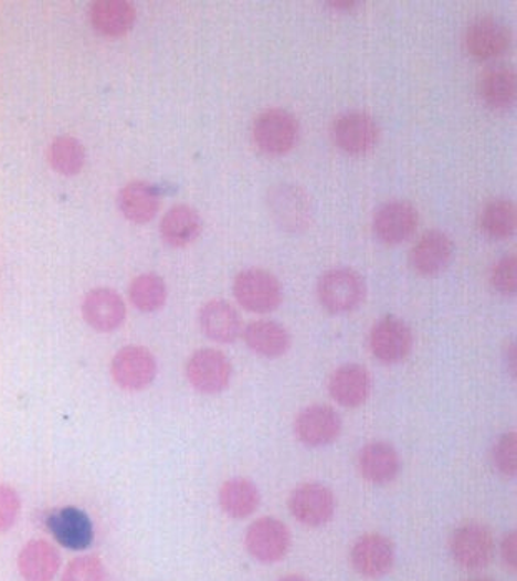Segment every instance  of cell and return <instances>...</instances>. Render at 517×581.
<instances>
[{"instance_id":"cell-1","label":"cell","mask_w":517,"mask_h":581,"mask_svg":"<svg viewBox=\"0 0 517 581\" xmlns=\"http://www.w3.org/2000/svg\"><path fill=\"white\" fill-rule=\"evenodd\" d=\"M367 290L363 276L351 267H333L316 284L319 305L331 315H347L360 308Z\"/></svg>"},{"instance_id":"cell-2","label":"cell","mask_w":517,"mask_h":581,"mask_svg":"<svg viewBox=\"0 0 517 581\" xmlns=\"http://www.w3.org/2000/svg\"><path fill=\"white\" fill-rule=\"evenodd\" d=\"M233 295L246 311L268 315L283 303V286L278 277L262 267L240 271L233 281Z\"/></svg>"},{"instance_id":"cell-3","label":"cell","mask_w":517,"mask_h":581,"mask_svg":"<svg viewBox=\"0 0 517 581\" xmlns=\"http://www.w3.org/2000/svg\"><path fill=\"white\" fill-rule=\"evenodd\" d=\"M266 207L276 226L285 233L302 234L312 226V198L296 184L279 183L270 188Z\"/></svg>"},{"instance_id":"cell-4","label":"cell","mask_w":517,"mask_h":581,"mask_svg":"<svg viewBox=\"0 0 517 581\" xmlns=\"http://www.w3.org/2000/svg\"><path fill=\"white\" fill-rule=\"evenodd\" d=\"M299 128L295 115L285 108H268L255 118L253 140L268 157H283L298 145Z\"/></svg>"},{"instance_id":"cell-5","label":"cell","mask_w":517,"mask_h":581,"mask_svg":"<svg viewBox=\"0 0 517 581\" xmlns=\"http://www.w3.org/2000/svg\"><path fill=\"white\" fill-rule=\"evenodd\" d=\"M336 147L351 157L371 154L380 141V127L367 112L351 110L339 115L333 125Z\"/></svg>"},{"instance_id":"cell-6","label":"cell","mask_w":517,"mask_h":581,"mask_svg":"<svg viewBox=\"0 0 517 581\" xmlns=\"http://www.w3.org/2000/svg\"><path fill=\"white\" fill-rule=\"evenodd\" d=\"M450 550L461 568L483 570L493 561L496 551L493 531L483 524L463 525L451 535Z\"/></svg>"},{"instance_id":"cell-7","label":"cell","mask_w":517,"mask_h":581,"mask_svg":"<svg viewBox=\"0 0 517 581\" xmlns=\"http://www.w3.org/2000/svg\"><path fill=\"white\" fill-rule=\"evenodd\" d=\"M292 535L278 518L263 517L253 521L245 534V547L255 560L276 563L288 553Z\"/></svg>"},{"instance_id":"cell-8","label":"cell","mask_w":517,"mask_h":581,"mask_svg":"<svg viewBox=\"0 0 517 581\" xmlns=\"http://www.w3.org/2000/svg\"><path fill=\"white\" fill-rule=\"evenodd\" d=\"M414 338L410 326L397 316H384L370 332V348L383 365L403 362L413 351Z\"/></svg>"},{"instance_id":"cell-9","label":"cell","mask_w":517,"mask_h":581,"mask_svg":"<svg viewBox=\"0 0 517 581\" xmlns=\"http://www.w3.org/2000/svg\"><path fill=\"white\" fill-rule=\"evenodd\" d=\"M112 378L125 391L147 389L157 378V359L141 346H127L115 355Z\"/></svg>"},{"instance_id":"cell-10","label":"cell","mask_w":517,"mask_h":581,"mask_svg":"<svg viewBox=\"0 0 517 581\" xmlns=\"http://www.w3.org/2000/svg\"><path fill=\"white\" fill-rule=\"evenodd\" d=\"M229 358L217 349H200L187 362V378L202 394H220L232 381Z\"/></svg>"},{"instance_id":"cell-11","label":"cell","mask_w":517,"mask_h":581,"mask_svg":"<svg viewBox=\"0 0 517 581\" xmlns=\"http://www.w3.org/2000/svg\"><path fill=\"white\" fill-rule=\"evenodd\" d=\"M397 558L394 543L381 534H367L355 541L350 560L355 571L368 580L390 573Z\"/></svg>"},{"instance_id":"cell-12","label":"cell","mask_w":517,"mask_h":581,"mask_svg":"<svg viewBox=\"0 0 517 581\" xmlns=\"http://www.w3.org/2000/svg\"><path fill=\"white\" fill-rule=\"evenodd\" d=\"M418 224H420V214L413 204L403 200L388 201L374 213V236L381 243L393 246L410 240L416 233Z\"/></svg>"},{"instance_id":"cell-13","label":"cell","mask_w":517,"mask_h":581,"mask_svg":"<svg viewBox=\"0 0 517 581\" xmlns=\"http://www.w3.org/2000/svg\"><path fill=\"white\" fill-rule=\"evenodd\" d=\"M456 246L443 231H428L414 244L410 253V264L420 276H440L453 264Z\"/></svg>"},{"instance_id":"cell-14","label":"cell","mask_w":517,"mask_h":581,"mask_svg":"<svg viewBox=\"0 0 517 581\" xmlns=\"http://www.w3.org/2000/svg\"><path fill=\"white\" fill-rule=\"evenodd\" d=\"M288 507L303 525L321 527L335 515V495L326 485L308 482L293 490Z\"/></svg>"},{"instance_id":"cell-15","label":"cell","mask_w":517,"mask_h":581,"mask_svg":"<svg viewBox=\"0 0 517 581\" xmlns=\"http://www.w3.org/2000/svg\"><path fill=\"white\" fill-rule=\"evenodd\" d=\"M341 418L328 405H309L295 421V434L308 447H325L341 434Z\"/></svg>"},{"instance_id":"cell-16","label":"cell","mask_w":517,"mask_h":581,"mask_svg":"<svg viewBox=\"0 0 517 581\" xmlns=\"http://www.w3.org/2000/svg\"><path fill=\"white\" fill-rule=\"evenodd\" d=\"M82 315L91 328L98 332H112L120 328L125 321L124 299L108 287H97L85 296Z\"/></svg>"},{"instance_id":"cell-17","label":"cell","mask_w":517,"mask_h":581,"mask_svg":"<svg viewBox=\"0 0 517 581\" xmlns=\"http://www.w3.org/2000/svg\"><path fill=\"white\" fill-rule=\"evenodd\" d=\"M510 47V32L494 18H481L466 32V49L474 59L493 61Z\"/></svg>"},{"instance_id":"cell-18","label":"cell","mask_w":517,"mask_h":581,"mask_svg":"<svg viewBox=\"0 0 517 581\" xmlns=\"http://www.w3.org/2000/svg\"><path fill=\"white\" fill-rule=\"evenodd\" d=\"M48 527L55 540L68 550H85L94 540V528L85 511L74 507L52 511Z\"/></svg>"},{"instance_id":"cell-19","label":"cell","mask_w":517,"mask_h":581,"mask_svg":"<svg viewBox=\"0 0 517 581\" xmlns=\"http://www.w3.org/2000/svg\"><path fill=\"white\" fill-rule=\"evenodd\" d=\"M329 395L342 408H360L370 398L371 374L361 365H345L328 381Z\"/></svg>"},{"instance_id":"cell-20","label":"cell","mask_w":517,"mask_h":581,"mask_svg":"<svg viewBox=\"0 0 517 581\" xmlns=\"http://www.w3.org/2000/svg\"><path fill=\"white\" fill-rule=\"evenodd\" d=\"M199 325L203 335L220 345H230L242 335V318L239 311L223 299L205 303L199 313Z\"/></svg>"},{"instance_id":"cell-21","label":"cell","mask_w":517,"mask_h":581,"mask_svg":"<svg viewBox=\"0 0 517 581\" xmlns=\"http://www.w3.org/2000/svg\"><path fill=\"white\" fill-rule=\"evenodd\" d=\"M358 465L365 480L374 485H387L400 474L401 458L393 445L378 441L361 448Z\"/></svg>"},{"instance_id":"cell-22","label":"cell","mask_w":517,"mask_h":581,"mask_svg":"<svg viewBox=\"0 0 517 581\" xmlns=\"http://www.w3.org/2000/svg\"><path fill=\"white\" fill-rule=\"evenodd\" d=\"M243 339H245L249 349H252L260 358L266 359L282 358L292 346V336H289L288 329L279 323L270 321V319L250 323L243 329Z\"/></svg>"},{"instance_id":"cell-23","label":"cell","mask_w":517,"mask_h":581,"mask_svg":"<svg viewBox=\"0 0 517 581\" xmlns=\"http://www.w3.org/2000/svg\"><path fill=\"white\" fill-rule=\"evenodd\" d=\"M203 220L196 208L177 204L165 213L160 223L161 240L171 247H186L199 240Z\"/></svg>"},{"instance_id":"cell-24","label":"cell","mask_w":517,"mask_h":581,"mask_svg":"<svg viewBox=\"0 0 517 581\" xmlns=\"http://www.w3.org/2000/svg\"><path fill=\"white\" fill-rule=\"evenodd\" d=\"M18 564L25 581H52L61 568V557L49 541L32 540L19 553Z\"/></svg>"},{"instance_id":"cell-25","label":"cell","mask_w":517,"mask_h":581,"mask_svg":"<svg viewBox=\"0 0 517 581\" xmlns=\"http://www.w3.org/2000/svg\"><path fill=\"white\" fill-rule=\"evenodd\" d=\"M134 6L127 0H98L91 8V22L98 34L107 38H120L135 24Z\"/></svg>"},{"instance_id":"cell-26","label":"cell","mask_w":517,"mask_h":581,"mask_svg":"<svg viewBox=\"0 0 517 581\" xmlns=\"http://www.w3.org/2000/svg\"><path fill=\"white\" fill-rule=\"evenodd\" d=\"M118 208L131 223L145 224L158 213L160 197L151 184L131 181L118 193Z\"/></svg>"},{"instance_id":"cell-27","label":"cell","mask_w":517,"mask_h":581,"mask_svg":"<svg viewBox=\"0 0 517 581\" xmlns=\"http://www.w3.org/2000/svg\"><path fill=\"white\" fill-rule=\"evenodd\" d=\"M220 507L229 517L242 520L255 514L262 497L258 487L249 478H230L220 488Z\"/></svg>"},{"instance_id":"cell-28","label":"cell","mask_w":517,"mask_h":581,"mask_svg":"<svg viewBox=\"0 0 517 581\" xmlns=\"http://www.w3.org/2000/svg\"><path fill=\"white\" fill-rule=\"evenodd\" d=\"M479 95L493 110H509L516 105L517 77L510 68H493L479 81Z\"/></svg>"},{"instance_id":"cell-29","label":"cell","mask_w":517,"mask_h":581,"mask_svg":"<svg viewBox=\"0 0 517 581\" xmlns=\"http://www.w3.org/2000/svg\"><path fill=\"white\" fill-rule=\"evenodd\" d=\"M516 204L510 200H493L484 207L479 224L490 240H507L516 233Z\"/></svg>"},{"instance_id":"cell-30","label":"cell","mask_w":517,"mask_h":581,"mask_svg":"<svg viewBox=\"0 0 517 581\" xmlns=\"http://www.w3.org/2000/svg\"><path fill=\"white\" fill-rule=\"evenodd\" d=\"M131 305L141 313H155L163 308L167 302V284L158 274H140L131 281L130 289Z\"/></svg>"},{"instance_id":"cell-31","label":"cell","mask_w":517,"mask_h":581,"mask_svg":"<svg viewBox=\"0 0 517 581\" xmlns=\"http://www.w3.org/2000/svg\"><path fill=\"white\" fill-rule=\"evenodd\" d=\"M85 148L77 138L59 137L52 141L49 161L57 173L72 177L81 173L85 165Z\"/></svg>"},{"instance_id":"cell-32","label":"cell","mask_w":517,"mask_h":581,"mask_svg":"<svg viewBox=\"0 0 517 581\" xmlns=\"http://www.w3.org/2000/svg\"><path fill=\"white\" fill-rule=\"evenodd\" d=\"M493 462L497 471L506 477H516L517 474V435L507 432L497 439L493 447Z\"/></svg>"},{"instance_id":"cell-33","label":"cell","mask_w":517,"mask_h":581,"mask_svg":"<svg viewBox=\"0 0 517 581\" xmlns=\"http://www.w3.org/2000/svg\"><path fill=\"white\" fill-rule=\"evenodd\" d=\"M62 581H107V570L97 557L75 558L65 568Z\"/></svg>"},{"instance_id":"cell-34","label":"cell","mask_w":517,"mask_h":581,"mask_svg":"<svg viewBox=\"0 0 517 581\" xmlns=\"http://www.w3.org/2000/svg\"><path fill=\"white\" fill-rule=\"evenodd\" d=\"M516 254L500 257L493 270H490V284L494 289L504 296L516 295L517 289V263Z\"/></svg>"},{"instance_id":"cell-35","label":"cell","mask_w":517,"mask_h":581,"mask_svg":"<svg viewBox=\"0 0 517 581\" xmlns=\"http://www.w3.org/2000/svg\"><path fill=\"white\" fill-rule=\"evenodd\" d=\"M21 498L14 488L0 485V531L9 530L18 520Z\"/></svg>"},{"instance_id":"cell-36","label":"cell","mask_w":517,"mask_h":581,"mask_svg":"<svg viewBox=\"0 0 517 581\" xmlns=\"http://www.w3.org/2000/svg\"><path fill=\"white\" fill-rule=\"evenodd\" d=\"M500 554H503L504 563L509 568L510 571H516L517 568V534L516 531H509L504 537L503 543H500Z\"/></svg>"},{"instance_id":"cell-37","label":"cell","mask_w":517,"mask_h":581,"mask_svg":"<svg viewBox=\"0 0 517 581\" xmlns=\"http://www.w3.org/2000/svg\"><path fill=\"white\" fill-rule=\"evenodd\" d=\"M361 2H329L328 8L335 9L338 12H354L360 8Z\"/></svg>"},{"instance_id":"cell-38","label":"cell","mask_w":517,"mask_h":581,"mask_svg":"<svg viewBox=\"0 0 517 581\" xmlns=\"http://www.w3.org/2000/svg\"><path fill=\"white\" fill-rule=\"evenodd\" d=\"M507 365H509L510 374L516 376V345L509 346V351H507Z\"/></svg>"},{"instance_id":"cell-39","label":"cell","mask_w":517,"mask_h":581,"mask_svg":"<svg viewBox=\"0 0 517 581\" xmlns=\"http://www.w3.org/2000/svg\"><path fill=\"white\" fill-rule=\"evenodd\" d=\"M279 581H308L306 578L299 577V574H288V577L282 578Z\"/></svg>"},{"instance_id":"cell-40","label":"cell","mask_w":517,"mask_h":581,"mask_svg":"<svg viewBox=\"0 0 517 581\" xmlns=\"http://www.w3.org/2000/svg\"><path fill=\"white\" fill-rule=\"evenodd\" d=\"M469 581H496V580H493V578H474V580H469Z\"/></svg>"}]
</instances>
